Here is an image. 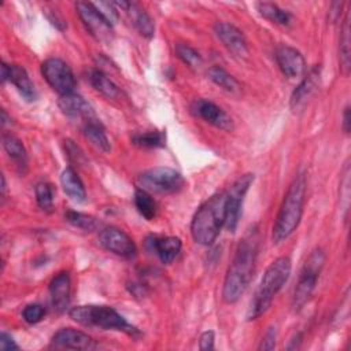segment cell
<instances>
[{
	"instance_id": "cell-40",
	"label": "cell",
	"mask_w": 351,
	"mask_h": 351,
	"mask_svg": "<svg viewBox=\"0 0 351 351\" xmlns=\"http://www.w3.org/2000/svg\"><path fill=\"white\" fill-rule=\"evenodd\" d=\"M8 81V64L1 63V84H5Z\"/></svg>"
},
{
	"instance_id": "cell-27",
	"label": "cell",
	"mask_w": 351,
	"mask_h": 351,
	"mask_svg": "<svg viewBox=\"0 0 351 351\" xmlns=\"http://www.w3.org/2000/svg\"><path fill=\"white\" fill-rule=\"evenodd\" d=\"M89 82L97 90L100 95H103L107 99H117L119 96L118 86L99 69L89 71Z\"/></svg>"
},
{
	"instance_id": "cell-18",
	"label": "cell",
	"mask_w": 351,
	"mask_h": 351,
	"mask_svg": "<svg viewBox=\"0 0 351 351\" xmlns=\"http://www.w3.org/2000/svg\"><path fill=\"white\" fill-rule=\"evenodd\" d=\"M114 4L118 10L121 8L128 14L130 22L143 37L145 38L154 37L155 23L151 19V16L140 5L130 1H114Z\"/></svg>"
},
{
	"instance_id": "cell-34",
	"label": "cell",
	"mask_w": 351,
	"mask_h": 351,
	"mask_svg": "<svg viewBox=\"0 0 351 351\" xmlns=\"http://www.w3.org/2000/svg\"><path fill=\"white\" fill-rule=\"evenodd\" d=\"M44 315H45V308L37 303L27 304L22 311V317L27 324H37L44 318Z\"/></svg>"
},
{
	"instance_id": "cell-36",
	"label": "cell",
	"mask_w": 351,
	"mask_h": 351,
	"mask_svg": "<svg viewBox=\"0 0 351 351\" xmlns=\"http://www.w3.org/2000/svg\"><path fill=\"white\" fill-rule=\"evenodd\" d=\"M66 152H67V156L71 162H75V163H80L81 159L84 158L81 149L71 141V140H66Z\"/></svg>"
},
{
	"instance_id": "cell-19",
	"label": "cell",
	"mask_w": 351,
	"mask_h": 351,
	"mask_svg": "<svg viewBox=\"0 0 351 351\" xmlns=\"http://www.w3.org/2000/svg\"><path fill=\"white\" fill-rule=\"evenodd\" d=\"M71 293V281L67 271L58 273L49 282V296L51 304L55 311L63 313L70 303Z\"/></svg>"
},
{
	"instance_id": "cell-22",
	"label": "cell",
	"mask_w": 351,
	"mask_h": 351,
	"mask_svg": "<svg viewBox=\"0 0 351 351\" xmlns=\"http://www.w3.org/2000/svg\"><path fill=\"white\" fill-rule=\"evenodd\" d=\"M318 81H319V67L315 66L304 75V78L300 81V84L292 92V96H291L292 108H298L299 106H302L306 101V99L317 88Z\"/></svg>"
},
{
	"instance_id": "cell-23",
	"label": "cell",
	"mask_w": 351,
	"mask_h": 351,
	"mask_svg": "<svg viewBox=\"0 0 351 351\" xmlns=\"http://www.w3.org/2000/svg\"><path fill=\"white\" fill-rule=\"evenodd\" d=\"M60 182L63 186L64 193L74 202L77 203H82L86 199V192H85V186L81 181V178L78 177V174L75 173V170L73 167H66L62 171L60 176Z\"/></svg>"
},
{
	"instance_id": "cell-7",
	"label": "cell",
	"mask_w": 351,
	"mask_h": 351,
	"mask_svg": "<svg viewBox=\"0 0 351 351\" xmlns=\"http://www.w3.org/2000/svg\"><path fill=\"white\" fill-rule=\"evenodd\" d=\"M138 188L149 192V193H176L180 192L185 180L181 173L176 171L170 167H154L145 170L138 176Z\"/></svg>"
},
{
	"instance_id": "cell-38",
	"label": "cell",
	"mask_w": 351,
	"mask_h": 351,
	"mask_svg": "<svg viewBox=\"0 0 351 351\" xmlns=\"http://www.w3.org/2000/svg\"><path fill=\"white\" fill-rule=\"evenodd\" d=\"M0 348L4 350V351L18 350V346H16V343L14 341V339L8 333L1 332V335H0Z\"/></svg>"
},
{
	"instance_id": "cell-26",
	"label": "cell",
	"mask_w": 351,
	"mask_h": 351,
	"mask_svg": "<svg viewBox=\"0 0 351 351\" xmlns=\"http://www.w3.org/2000/svg\"><path fill=\"white\" fill-rule=\"evenodd\" d=\"M207 75L217 86H219L225 92H228L230 95H236V96L241 93V84L221 66L210 67L207 71Z\"/></svg>"
},
{
	"instance_id": "cell-9",
	"label": "cell",
	"mask_w": 351,
	"mask_h": 351,
	"mask_svg": "<svg viewBox=\"0 0 351 351\" xmlns=\"http://www.w3.org/2000/svg\"><path fill=\"white\" fill-rule=\"evenodd\" d=\"M41 74L48 85L59 95L73 93L75 88V77L66 62L58 58H49L41 64Z\"/></svg>"
},
{
	"instance_id": "cell-24",
	"label": "cell",
	"mask_w": 351,
	"mask_h": 351,
	"mask_svg": "<svg viewBox=\"0 0 351 351\" xmlns=\"http://www.w3.org/2000/svg\"><path fill=\"white\" fill-rule=\"evenodd\" d=\"M82 133L85 136V138L95 145L96 148H99L103 152H108L110 151V141L107 138V134L104 132L103 125L99 122L97 118H92L89 121H85L82 123Z\"/></svg>"
},
{
	"instance_id": "cell-10",
	"label": "cell",
	"mask_w": 351,
	"mask_h": 351,
	"mask_svg": "<svg viewBox=\"0 0 351 351\" xmlns=\"http://www.w3.org/2000/svg\"><path fill=\"white\" fill-rule=\"evenodd\" d=\"M254 182V174L240 176L226 191V219L225 226L229 232H234L240 219L243 199Z\"/></svg>"
},
{
	"instance_id": "cell-28",
	"label": "cell",
	"mask_w": 351,
	"mask_h": 351,
	"mask_svg": "<svg viewBox=\"0 0 351 351\" xmlns=\"http://www.w3.org/2000/svg\"><path fill=\"white\" fill-rule=\"evenodd\" d=\"M256 8L259 11V14L269 19L270 22L276 23V25H280V26H287L289 25V21H291V15L284 11L282 8H280L277 4H273V3H267V1H262V3H258L256 4Z\"/></svg>"
},
{
	"instance_id": "cell-39",
	"label": "cell",
	"mask_w": 351,
	"mask_h": 351,
	"mask_svg": "<svg viewBox=\"0 0 351 351\" xmlns=\"http://www.w3.org/2000/svg\"><path fill=\"white\" fill-rule=\"evenodd\" d=\"M343 129L346 133H350V107L347 106L343 112Z\"/></svg>"
},
{
	"instance_id": "cell-8",
	"label": "cell",
	"mask_w": 351,
	"mask_h": 351,
	"mask_svg": "<svg viewBox=\"0 0 351 351\" xmlns=\"http://www.w3.org/2000/svg\"><path fill=\"white\" fill-rule=\"evenodd\" d=\"M77 14L89 34L100 43H110L114 37L112 23L96 8L93 3L78 1L75 4Z\"/></svg>"
},
{
	"instance_id": "cell-11",
	"label": "cell",
	"mask_w": 351,
	"mask_h": 351,
	"mask_svg": "<svg viewBox=\"0 0 351 351\" xmlns=\"http://www.w3.org/2000/svg\"><path fill=\"white\" fill-rule=\"evenodd\" d=\"M99 243L104 250L122 258L130 259L137 252L132 237L115 226H107L101 229L99 233Z\"/></svg>"
},
{
	"instance_id": "cell-41",
	"label": "cell",
	"mask_w": 351,
	"mask_h": 351,
	"mask_svg": "<svg viewBox=\"0 0 351 351\" xmlns=\"http://www.w3.org/2000/svg\"><path fill=\"white\" fill-rule=\"evenodd\" d=\"M5 191H7V185H5V177L1 176V196L3 199L5 197Z\"/></svg>"
},
{
	"instance_id": "cell-17",
	"label": "cell",
	"mask_w": 351,
	"mask_h": 351,
	"mask_svg": "<svg viewBox=\"0 0 351 351\" xmlns=\"http://www.w3.org/2000/svg\"><path fill=\"white\" fill-rule=\"evenodd\" d=\"M145 245L151 252H154L160 259L162 263L166 265L171 263L181 251V240L174 236H149L145 240Z\"/></svg>"
},
{
	"instance_id": "cell-2",
	"label": "cell",
	"mask_w": 351,
	"mask_h": 351,
	"mask_svg": "<svg viewBox=\"0 0 351 351\" xmlns=\"http://www.w3.org/2000/svg\"><path fill=\"white\" fill-rule=\"evenodd\" d=\"M306 174L299 173L292 180L288 191L282 199L278 214L273 225V241L281 243L287 240L298 228L306 200Z\"/></svg>"
},
{
	"instance_id": "cell-30",
	"label": "cell",
	"mask_w": 351,
	"mask_h": 351,
	"mask_svg": "<svg viewBox=\"0 0 351 351\" xmlns=\"http://www.w3.org/2000/svg\"><path fill=\"white\" fill-rule=\"evenodd\" d=\"M132 141L134 145L141 147V148H159V147L165 145L166 136L162 132L151 130V132H145V133L133 136Z\"/></svg>"
},
{
	"instance_id": "cell-12",
	"label": "cell",
	"mask_w": 351,
	"mask_h": 351,
	"mask_svg": "<svg viewBox=\"0 0 351 351\" xmlns=\"http://www.w3.org/2000/svg\"><path fill=\"white\" fill-rule=\"evenodd\" d=\"M192 111L196 117L202 118L207 123H210L221 130L230 132L233 129V121L228 115V112L223 111L219 106H217L215 103H213L210 100H206V99L196 100L192 106Z\"/></svg>"
},
{
	"instance_id": "cell-37",
	"label": "cell",
	"mask_w": 351,
	"mask_h": 351,
	"mask_svg": "<svg viewBox=\"0 0 351 351\" xmlns=\"http://www.w3.org/2000/svg\"><path fill=\"white\" fill-rule=\"evenodd\" d=\"M199 348L202 351H208V350L214 348V332L213 330H206L200 335Z\"/></svg>"
},
{
	"instance_id": "cell-15",
	"label": "cell",
	"mask_w": 351,
	"mask_h": 351,
	"mask_svg": "<svg viewBox=\"0 0 351 351\" xmlns=\"http://www.w3.org/2000/svg\"><path fill=\"white\" fill-rule=\"evenodd\" d=\"M58 106L62 110V112L69 118L81 119L82 122L96 118L92 106L82 96L74 92L67 95H60L58 100Z\"/></svg>"
},
{
	"instance_id": "cell-21",
	"label": "cell",
	"mask_w": 351,
	"mask_h": 351,
	"mask_svg": "<svg viewBox=\"0 0 351 351\" xmlns=\"http://www.w3.org/2000/svg\"><path fill=\"white\" fill-rule=\"evenodd\" d=\"M8 81L18 89V92L27 100L33 101L37 99V92L30 81L27 71L18 64H8Z\"/></svg>"
},
{
	"instance_id": "cell-20",
	"label": "cell",
	"mask_w": 351,
	"mask_h": 351,
	"mask_svg": "<svg viewBox=\"0 0 351 351\" xmlns=\"http://www.w3.org/2000/svg\"><path fill=\"white\" fill-rule=\"evenodd\" d=\"M1 140H3V148L7 156L11 159L16 170L23 174L27 169V152L22 141L11 133H4Z\"/></svg>"
},
{
	"instance_id": "cell-1",
	"label": "cell",
	"mask_w": 351,
	"mask_h": 351,
	"mask_svg": "<svg viewBox=\"0 0 351 351\" xmlns=\"http://www.w3.org/2000/svg\"><path fill=\"white\" fill-rule=\"evenodd\" d=\"M258 245V232L254 228L240 240L233 261L228 267L222 287V299L225 303H236L250 285L255 269Z\"/></svg>"
},
{
	"instance_id": "cell-35",
	"label": "cell",
	"mask_w": 351,
	"mask_h": 351,
	"mask_svg": "<svg viewBox=\"0 0 351 351\" xmlns=\"http://www.w3.org/2000/svg\"><path fill=\"white\" fill-rule=\"evenodd\" d=\"M276 335H277V332H276V328H273V326H270L267 330H266V333H265V336L262 337V341H261V344H259V350H273L274 347H276Z\"/></svg>"
},
{
	"instance_id": "cell-3",
	"label": "cell",
	"mask_w": 351,
	"mask_h": 351,
	"mask_svg": "<svg viewBox=\"0 0 351 351\" xmlns=\"http://www.w3.org/2000/svg\"><path fill=\"white\" fill-rule=\"evenodd\" d=\"M226 219V191L208 197L195 213L191 234L197 244L210 245L218 237Z\"/></svg>"
},
{
	"instance_id": "cell-25",
	"label": "cell",
	"mask_w": 351,
	"mask_h": 351,
	"mask_svg": "<svg viewBox=\"0 0 351 351\" xmlns=\"http://www.w3.org/2000/svg\"><path fill=\"white\" fill-rule=\"evenodd\" d=\"M350 12L347 11L343 19V25L340 29V40H339V60L340 69L344 75L350 73L351 64V45H350Z\"/></svg>"
},
{
	"instance_id": "cell-29",
	"label": "cell",
	"mask_w": 351,
	"mask_h": 351,
	"mask_svg": "<svg viewBox=\"0 0 351 351\" xmlns=\"http://www.w3.org/2000/svg\"><path fill=\"white\" fill-rule=\"evenodd\" d=\"M134 206L137 208V211L148 221L154 219L155 215H156V203L155 200L152 199L151 193L141 189V188H137L136 192H134Z\"/></svg>"
},
{
	"instance_id": "cell-31",
	"label": "cell",
	"mask_w": 351,
	"mask_h": 351,
	"mask_svg": "<svg viewBox=\"0 0 351 351\" xmlns=\"http://www.w3.org/2000/svg\"><path fill=\"white\" fill-rule=\"evenodd\" d=\"M34 192H36L37 206L43 211L51 213L52 208H53V189H52V185L45 182V181H41V182L36 184Z\"/></svg>"
},
{
	"instance_id": "cell-5",
	"label": "cell",
	"mask_w": 351,
	"mask_h": 351,
	"mask_svg": "<svg viewBox=\"0 0 351 351\" xmlns=\"http://www.w3.org/2000/svg\"><path fill=\"white\" fill-rule=\"evenodd\" d=\"M73 321L84 326H96L106 330H118L129 336H140L136 326L129 324L115 308L101 304H84L69 311Z\"/></svg>"
},
{
	"instance_id": "cell-32",
	"label": "cell",
	"mask_w": 351,
	"mask_h": 351,
	"mask_svg": "<svg viewBox=\"0 0 351 351\" xmlns=\"http://www.w3.org/2000/svg\"><path fill=\"white\" fill-rule=\"evenodd\" d=\"M66 221L70 222L73 226L80 228L82 230H95L99 226V222L95 217L80 213V211H67L64 215Z\"/></svg>"
},
{
	"instance_id": "cell-13",
	"label": "cell",
	"mask_w": 351,
	"mask_h": 351,
	"mask_svg": "<svg viewBox=\"0 0 351 351\" xmlns=\"http://www.w3.org/2000/svg\"><path fill=\"white\" fill-rule=\"evenodd\" d=\"M214 33L222 45L234 56H245L248 53L247 40L240 29L228 22H218L214 26Z\"/></svg>"
},
{
	"instance_id": "cell-16",
	"label": "cell",
	"mask_w": 351,
	"mask_h": 351,
	"mask_svg": "<svg viewBox=\"0 0 351 351\" xmlns=\"http://www.w3.org/2000/svg\"><path fill=\"white\" fill-rule=\"evenodd\" d=\"M52 344L60 348L70 350H93L96 348L95 340L77 329L73 328H62L52 336Z\"/></svg>"
},
{
	"instance_id": "cell-33",
	"label": "cell",
	"mask_w": 351,
	"mask_h": 351,
	"mask_svg": "<svg viewBox=\"0 0 351 351\" xmlns=\"http://www.w3.org/2000/svg\"><path fill=\"white\" fill-rule=\"evenodd\" d=\"M176 53L177 56L189 67L192 69H196L202 64V58L199 55V52L196 49H193L192 47H189L188 44H184V43H178L176 45Z\"/></svg>"
},
{
	"instance_id": "cell-14",
	"label": "cell",
	"mask_w": 351,
	"mask_h": 351,
	"mask_svg": "<svg viewBox=\"0 0 351 351\" xmlns=\"http://www.w3.org/2000/svg\"><path fill=\"white\" fill-rule=\"evenodd\" d=\"M276 62L282 74L289 78L300 77L306 71V60L303 55L288 45H280L276 49Z\"/></svg>"
},
{
	"instance_id": "cell-4",
	"label": "cell",
	"mask_w": 351,
	"mask_h": 351,
	"mask_svg": "<svg viewBox=\"0 0 351 351\" xmlns=\"http://www.w3.org/2000/svg\"><path fill=\"white\" fill-rule=\"evenodd\" d=\"M291 269H292V265L288 256H280L270 263L263 277L261 278V282L256 288L254 299L251 300V304L248 307V311H247L248 321L259 318L262 314H265L269 310L274 296L288 281Z\"/></svg>"
},
{
	"instance_id": "cell-6",
	"label": "cell",
	"mask_w": 351,
	"mask_h": 351,
	"mask_svg": "<svg viewBox=\"0 0 351 351\" xmlns=\"http://www.w3.org/2000/svg\"><path fill=\"white\" fill-rule=\"evenodd\" d=\"M325 263V254L321 248H315L310 252L299 274V280L293 292L292 306L295 310H300L313 295L318 277Z\"/></svg>"
}]
</instances>
